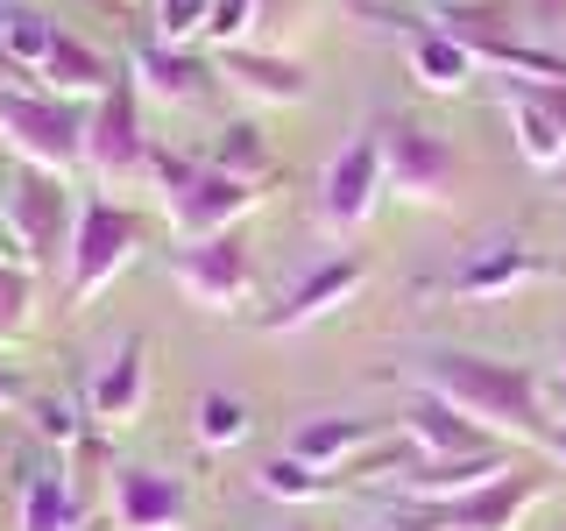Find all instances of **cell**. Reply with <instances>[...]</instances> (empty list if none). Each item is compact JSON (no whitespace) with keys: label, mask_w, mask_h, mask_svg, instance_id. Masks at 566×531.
Segmentation results:
<instances>
[{"label":"cell","mask_w":566,"mask_h":531,"mask_svg":"<svg viewBox=\"0 0 566 531\" xmlns=\"http://www.w3.org/2000/svg\"><path fill=\"white\" fill-rule=\"evenodd\" d=\"M418 389H432L439 404H453L460 418H474L503 447H545L553 412H545V383L524 362H495V354H424Z\"/></svg>","instance_id":"6da1fadb"},{"label":"cell","mask_w":566,"mask_h":531,"mask_svg":"<svg viewBox=\"0 0 566 531\" xmlns=\"http://www.w3.org/2000/svg\"><path fill=\"white\" fill-rule=\"evenodd\" d=\"M149 185H156V199H164V220H170L177 248H185V241H212V235H227V227H241L248 212L262 206V185L212 170L206 156H170V149H156Z\"/></svg>","instance_id":"7a4b0ae2"},{"label":"cell","mask_w":566,"mask_h":531,"mask_svg":"<svg viewBox=\"0 0 566 531\" xmlns=\"http://www.w3.org/2000/svg\"><path fill=\"white\" fill-rule=\"evenodd\" d=\"M149 248V220L135 206H114V199H78V220H71V248H64V291L71 305H93L114 277H128Z\"/></svg>","instance_id":"3957f363"},{"label":"cell","mask_w":566,"mask_h":531,"mask_svg":"<svg viewBox=\"0 0 566 531\" xmlns=\"http://www.w3.org/2000/svg\"><path fill=\"white\" fill-rule=\"evenodd\" d=\"M0 149L35 170H85V106L43 85H0Z\"/></svg>","instance_id":"277c9868"},{"label":"cell","mask_w":566,"mask_h":531,"mask_svg":"<svg viewBox=\"0 0 566 531\" xmlns=\"http://www.w3.org/2000/svg\"><path fill=\"white\" fill-rule=\"evenodd\" d=\"M71 220H78L71 177H57V170H35V164H14L8 191H0V227H8L14 256H22L29 270H64Z\"/></svg>","instance_id":"5b68a950"},{"label":"cell","mask_w":566,"mask_h":531,"mask_svg":"<svg viewBox=\"0 0 566 531\" xmlns=\"http://www.w3.org/2000/svg\"><path fill=\"white\" fill-rule=\"evenodd\" d=\"M559 482V468L545 460V468H503L495 482H482L474 496H460V503H411L389 531H517L531 503H545Z\"/></svg>","instance_id":"8992f818"},{"label":"cell","mask_w":566,"mask_h":531,"mask_svg":"<svg viewBox=\"0 0 566 531\" xmlns=\"http://www.w3.org/2000/svg\"><path fill=\"white\" fill-rule=\"evenodd\" d=\"M156 164V142L142 135V85L120 71L106 93L85 106V170L99 185H135Z\"/></svg>","instance_id":"52a82bcc"},{"label":"cell","mask_w":566,"mask_h":531,"mask_svg":"<svg viewBox=\"0 0 566 531\" xmlns=\"http://www.w3.org/2000/svg\"><path fill=\"white\" fill-rule=\"evenodd\" d=\"M382 135V177L411 206H447L460 191V149L424 121H376Z\"/></svg>","instance_id":"ba28073f"},{"label":"cell","mask_w":566,"mask_h":531,"mask_svg":"<svg viewBox=\"0 0 566 531\" xmlns=\"http://www.w3.org/2000/svg\"><path fill=\"white\" fill-rule=\"evenodd\" d=\"M170 283L206 312H234L255 291V241H248V227H227L212 241H185L170 256Z\"/></svg>","instance_id":"9c48e42d"},{"label":"cell","mask_w":566,"mask_h":531,"mask_svg":"<svg viewBox=\"0 0 566 531\" xmlns=\"http://www.w3.org/2000/svg\"><path fill=\"white\" fill-rule=\"evenodd\" d=\"M389 177H382V135L361 128L347 142L340 156L326 164V177H318V220H326V235H354V227L376 220Z\"/></svg>","instance_id":"30bf717a"},{"label":"cell","mask_w":566,"mask_h":531,"mask_svg":"<svg viewBox=\"0 0 566 531\" xmlns=\"http://www.w3.org/2000/svg\"><path fill=\"white\" fill-rule=\"evenodd\" d=\"M106 518H114V531H185L191 496L177 475L149 468V460H114L106 468Z\"/></svg>","instance_id":"8fae6325"},{"label":"cell","mask_w":566,"mask_h":531,"mask_svg":"<svg viewBox=\"0 0 566 531\" xmlns=\"http://www.w3.org/2000/svg\"><path fill=\"white\" fill-rule=\"evenodd\" d=\"M559 277H566V262L545 256V248L489 241V248H474V256L447 277V291L468 298V305H495V298H517V291H531V283H559Z\"/></svg>","instance_id":"7c38bea8"},{"label":"cell","mask_w":566,"mask_h":531,"mask_svg":"<svg viewBox=\"0 0 566 531\" xmlns=\"http://www.w3.org/2000/svg\"><path fill=\"white\" fill-rule=\"evenodd\" d=\"M361 283H368V256H326V262H312V270L255 319V326H262V333L318 326V319H333L340 305H354V291H361Z\"/></svg>","instance_id":"4fadbf2b"},{"label":"cell","mask_w":566,"mask_h":531,"mask_svg":"<svg viewBox=\"0 0 566 531\" xmlns=\"http://www.w3.org/2000/svg\"><path fill=\"white\" fill-rule=\"evenodd\" d=\"M128 79L142 85V100H164V106H212L220 100V58H199V50H177V43H142L135 50V64H128Z\"/></svg>","instance_id":"5bb4252c"},{"label":"cell","mask_w":566,"mask_h":531,"mask_svg":"<svg viewBox=\"0 0 566 531\" xmlns=\"http://www.w3.org/2000/svg\"><path fill=\"white\" fill-rule=\"evenodd\" d=\"M510 468V447H489V454H453V460H432L418 454L411 468L397 475V496L403 503H460V496H474L482 482Z\"/></svg>","instance_id":"9a60e30c"},{"label":"cell","mask_w":566,"mask_h":531,"mask_svg":"<svg viewBox=\"0 0 566 531\" xmlns=\"http://www.w3.org/2000/svg\"><path fill=\"white\" fill-rule=\"evenodd\" d=\"M220 79L234 85V93L262 100V106H297V100H312V71L297 64V58L255 50V43H234V50H220Z\"/></svg>","instance_id":"2e32d148"},{"label":"cell","mask_w":566,"mask_h":531,"mask_svg":"<svg viewBox=\"0 0 566 531\" xmlns=\"http://www.w3.org/2000/svg\"><path fill=\"white\" fill-rule=\"evenodd\" d=\"M403 439H411L418 454H432V460H453V454H489V447H503V439H489L474 418H460L453 404H439L432 389H411V404H403V425H397Z\"/></svg>","instance_id":"e0dca14e"},{"label":"cell","mask_w":566,"mask_h":531,"mask_svg":"<svg viewBox=\"0 0 566 531\" xmlns=\"http://www.w3.org/2000/svg\"><path fill=\"white\" fill-rule=\"evenodd\" d=\"M142 397H149V341H120L114 354L99 362L93 389H85V412H93L99 425H128L142 412Z\"/></svg>","instance_id":"ac0fdd59"},{"label":"cell","mask_w":566,"mask_h":531,"mask_svg":"<svg viewBox=\"0 0 566 531\" xmlns=\"http://www.w3.org/2000/svg\"><path fill=\"white\" fill-rule=\"evenodd\" d=\"M389 433H397L389 418H312V425H297V433H291V454L305 460V468H318V475H333V482H340L347 460L368 454Z\"/></svg>","instance_id":"d6986e66"},{"label":"cell","mask_w":566,"mask_h":531,"mask_svg":"<svg viewBox=\"0 0 566 531\" xmlns=\"http://www.w3.org/2000/svg\"><path fill=\"white\" fill-rule=\"evenodd\" d=\"M57 43V22L43 8L0 0V85H43V58Z\"/></svg>","instance_id":"ffe728a7"},{"label":"cell","mask_w":566,"mask_h":531,"mask_svg":"<svg viewBox=\"0 0 566 531\" xmlns=\"http://www.w3.org/2000/svg\"><path fill=\"white\" fill-rule=\"evenodd\" d=\"M403 58H411V79L424 85V93H468L474 79H482V64H474V50L460 43V35L418 22L411 43H403Z\"/></svg>","instance_id":"44dd1931"},{"label":"cell","mask_w":566,"mask_h":531,"mask_svg":"<svg viewBox=\"0 0 566 531\" xmlns=\"http://www.w3.org/2000/svg\"><path fill=\"white\" fill-rule=\"evenodd\" d=\"M120 71L99 58L85 35H71L57 29V43H50V58H43V93H57V100H78V106H93L106 85H114Z\"/></svg>","instance_id":"7402d4cb"},{"label":"cell","mask_w":566,"mask_h":531,"mask_svg":"<svg viewBox=\"0 0 566 531\" xmlns=\"http://www.w3.org/2000/svg\"><path fill=\"white\" fill-rule=\"evenodd\" d=\"M495 100H503V114H510V128H517V156L531 170H566V135H559V121L553 114H538L510 79H495Z\"/></svg>","instance_id":"603a6c76"},{"label":"cell","mask_w":566,"mask_h":531,"mask_svg":"<svg viewBox=\"0 0 566 531\" xmlns=\"http://www.w3.org/2000/svg\"><path fill=\"white\" fill-rule=\"evenodd\" d=\"M524 0H432V29L460 35V43H495V35H517Z\"/></svg>","instance_id":"cb8c5ba5"},{"label":"cell","mask_w":566,"mask_h":531,"mask_svg":"<svg viewBox=\"0 0 566 531\" xmlns=\"http://www.w3.org/2000/svg\"><path fill=\"white\" fill-rule=\"evenodd\" d=\"M206 164L212 170H227V177H248V185H270L276 177V156H270V135L255 128V121H227L220 135H212V149H206Z\"/></svg>","instance_id":"d4e9b609"},{"label":"cell","mask_w":566,"mask_h":531,"mask_svg":"<svg viewBox=\"0 0 566 531\" xmlns=\"http://www.w3.org/2000/svg\"><path fill=\"white\" fill-rule=\"evenodd\" d=\"M22 531H78V496H71L64 475H29L22 489Z\"/></svg>","instance_id":"484cf974"},{"label":"cell","mask_w":566,"mask_h":531,"mask_svg":"<svg viewBox=\"0 0 566 531\" xmlns=\"http://www.w3.org/2000/svg\"><path fill=\"white\" fill-rule=\"evenodd\" d=\"M262 496H276V503H326V496H340V482L333 475H318V468H305L297 454H276V460H262Z\"/></svg>","instance_id":"4316f807"},{"label":"cell","mask_w":566,"mask_h":531,"mask_svg":"<svg viewBox=\"0 0 566 531\" xmlns=\"http://www.w3.org/2000/svg\"><path fill=\"white\" fill-rule=\"evenodd\" d=\"M248 404L234 397V389H206L199 397V418H191V433H199V447H212V454H227V447H241L248 439Z\"/></svg>","instance_id":"83f0119b"},{"label":"cell","mask_w":566,"mask_h":531,"mask_svg":"<svg viewBox=\"0 0 566 531\" xmlns=\"http://www.w3.org/2000/svg\"><path fill=\"white\" fill-rule=\"evenodd\" d=\"M29 326H35V270L0 262V341H22Z\"/></svg>","instance_id":"f1b7e54d"},{"label":"cell","mask_w":566,"mask_h":531,"mask_svg":"<svg viewBox=\"0 0 566 531\" xmlns=\"http://www.w3.org/2000/svg\"><path fill=\"white\" fill-rule=\"evenodd\" d=\"M255 22H262V0H212L206 43H212V50H234V43H248V35H255Z\"/></svg>","instance_id":"f546056e"},{"label":"cell","mask_w":566,"mask_h":531,"mask_svg":"<svg viewBox=\"0 0 566 531\" xmlns=\"http://www.w3.org/2000/svg\"><path fill=\"white\" fill-rule=\"evenodd\" d=\"M206 14H212V0H156V43L185 50L191 35H206Z\"/></svg>","instance_id":"4dcf8cb0"},{"label":"cell","mask_w":566,"mask_h":531,"mask_svg":"<svg viewBox=\"0 0 566 531\" xmlns=\"http://www.w3.org/2000/svg\"><path fill=\"white\" fill-rule=\"evenodd\" d=\"M495 79H503V71H495ZM510 85H517V93L538 106V114H553L559 135H566V79H510Z\"/></svg>","instance_id":"1f68e13d"},{"label":"cell","mask_w":566,"mask_h":531,"mask_svg":"<svg viewBox=\"0 0 566 531\" xmlns=\"http://www.w3.org/2000/svg\"><path fill=\"white\" fill-rule=\"evenodd\" d=\"M35 418H43V439H57V447H78V439H85V433H78V418H71L64 404H43Z\"/></svg>","instance_id":"d6a6232c"},{"label":"cell","mask_w":566,"mask_h":531,"mask_svg":"<svg viewBox=\"0 0 566 531\" xmlns=\"http://www.w3.org/2000/svg\"><path fill=\"white\" fill-rule=\"evenodd\" d=\"M524 14H531L545 35H566V0H524Z\"/></svg>","instance_id":"836d02e7"},{"label":"cell","mask_w":566,"mask_h":531,"mask_svg":"<svg viewBox=\"0 0 566 531\" xmlns=\"http://www.w3.org/2000/svg\"><path fill=\"white\" fill-rule=\"evenodd\" d=\"M538 383H545V412H553V418H566V354L553 362V376H538Z\"/></svg>","instance_id":"e575fe53"},{"label":"cell","mask_w":566,"mask_h":531,"mask_svg":"<svg viewBox=\"0 0 566 531\" xmlns=\"http://www.w3.org/2000/svg\"><path fill=\"white\" fill-rule=\"evenodd\" d=\"M545 460L566 475V418H553V433H545Z\"/></svg>","instance_id":"d590c367"},{"label":"cell","mask_w":566,"mask_h":531,"mask_svg":"<svg viewBox=\"0 0 566 531\" xmlns=\"http://www.w3.org/2000/svg\"><path fill=\"white\" fill-rule=\"evenodd\" d=\"M0 262H22V256H14V241H8V227H0Z\"/></svg>","instance_id":"8d00e7d4"},{"label":"cell","mask_w":566,"mask_h":531,"mask_svg":"<svg viewBox=\"0 0 566 531\" xmlns=\"http://www.w3.org/2000/svg\"><path fill=\"white\" fill-rule=\"evenodd\" d=\"M0 404H14V383L8 376H0Z\"/></svg>","instance_id":"74e56055"},{"label":"cell","mask_w":566,"mask_h":531,"mask_svg":"<svg viewBox=\"0 0 566 531\" xmlns=\"http://www.w3.org/2000/svg\"><path fill=\"white\" fill-rule=\"evenodd\" d=\"M291 531H312V524H291Z\"/></svg>","instance_id":"f35d334b"},{"label":"cell","mask_w":566,"mask_h":531,"mask_svg":"<svg viewBox=\"0 0 566 531\" xmlns=\"http://www.w3.org/2000/svg\"><path fill=\"white\" fill-rule=\"evenodd\" d=\"M120 8H135V0H120Z\"/></svg>","instance_id":"ab89813d"}]
</instances>
